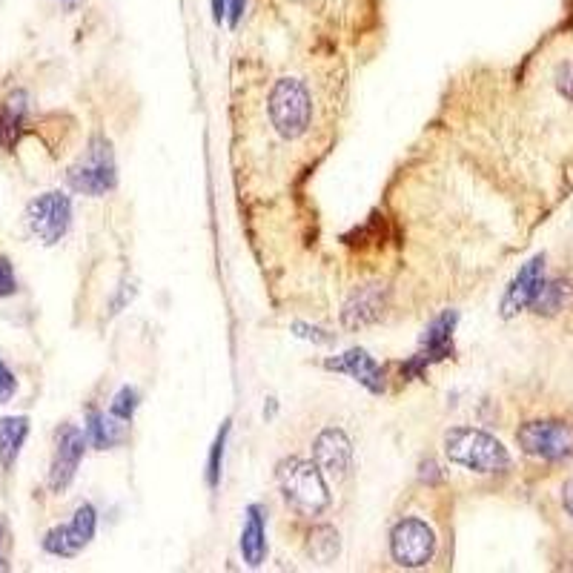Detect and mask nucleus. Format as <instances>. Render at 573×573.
Wrapping results in <instances>:
<instances>
[{
	"label": "nucleus",
	"instance_id": "f257e3e1",
	"mask_svg": "<svg viewBox=\"0 0 573 573\" xmlns=\"http://www.w3.org/2000/svg\"><path fill=\"white\" fill-rule=\"evenodd\" d=\"M278 488L281 496L298 516H321L330 508V490L324 482V473L319 465L307 462V459H284L278 465Z\"/></svg>",
	"mask_w": 573,
	"mask_h": 573
},
{
	"label": "nucleus",
	"instance_id": "f03ea898",
	"mask_svg": "<svg viewBox=\"0 0 573 573\" xmlns=\"http://www.w3.org/2000/svg\"><path fill=\"white\" fill-rule=\"evenodd\" d=\"M445 456L473 473H502L510 467L508 447L476 427H450L445 433Z\"/></svg>",
	"mask_w": 573,
	"mask_h": 573
},
{
	"label": "nucleus",
	"instance_id": "7ed1b4c3",
	"mask_svg": "<svg viewBox=\"0 0 573 573\" xmlns=\"http://www.w3.org/2000/svg\"><path fill=\"white\" fill-rule=\"evenodd\" d=\"M270 121L281 138L296 141L313 121V101L307 86L298 78H281L270 92Z\"/></svg>",
	"mask_w": 573,
	"mask_h": 573
},
{
	"label": "nucleus",
	"instance_id": "20e7f679",
	"mask_svg": "<svg viewBox=\"0 0 573 573\" xmlns=\"http://www.w3.org/2000/svg\"><path fill=\"white\" fill-rule=\"evenodd\" d=\"M118 181V172H115V155L112 147L104 135H95L89 141V147L84 149V155L72 164L69 170V187L84 195H107Z\"/></svg>",
	"mask_w": 573,
	"mask_h": 573
},
{
	"label": "nucleus",
	"instance_id": "39448f33",
	"mask_svg": "<svg viewBox=\"0 0 573 573\" xmlns=\"http://www.w3.org/2000/svg\"><path fill=\"white\" fill-rule=\"evenodd\" d=\"M23 221L29 227V233L35 235L41 244L52 247L58 244L72 224V201L64 192H43L38 198L29 201Z\"/></svg>",
	"mask_w": 573,
	"mask_h": 573
},
{
	"label": "nucleus",
	"instance_id": "423d86ee",
	"mask_svg": "<svg viewBox=\"0 0 573 573\" xmlns=\"http://www.w3.org/2000/svg\"><path fill=\"white\" fill-rule=\"evenodd\" d=\"M516 442L528 456L545 459V462L568 459V456H573V425L556 422V419L528 422V425L519 427Z\"/></svg>",
	"mask_w": 573,
	"mask_h": 573
},
{
	"label": "nucleus",
	"instance_id": "0eeeda50",
	"mask_svg": "<svg viewBox=\"0 0 573 573\" xmlns=\"http://www.w3.org/2000/svg\"><path fill=\"white\" fill-rule=\"evenodd\" d=\"M456 324H459V313H456V310H445L442 316H436V319L427 324L419 353L407 361V364H402L404 379H422L430 364L453 356V333H456Z\"/></svg>",
	"mask_w": 573,
	"mask_h": 573
},
{
	"label": "nucleus",
	"instance_id": "6e6552de",
	"mask_svg": "<svg viewBox=\"0 0 573 573\" xmlns=\"http://www.w3.org/2000/svg\"><path fill=\"white\" fill-rule=\"evenodd\" d=\"M390 553L402 568H425L436 553V533L422 519H402L390 533Z\"/></svg>",
	"mask_w": 573,
	"mask_h": 573
},
{
	"label": "nucleus",
	"instance_id": "1a4fd4ad",
	"mask_svg": "<svg viewBox=\"0 0 573 573\" xmlns=\"http://www.w3.org/2000/svg\"><path fill=\"white\" fill-rule=\"evenodd\" d=\"M95 528H98L95 508L81 505L66 525H58V528H52L43 536V551L52 553V556H61V559L78 556L95 539Z\"/></svg>",
	"mask_w": 573,
	"mask_h": 573
},
{
	"label": "nucleus",
	"instance_id": "9d476101",
	"mask_svg": "<svg viewBox=\"0 0 573 573\" xmlns=\"http://www.w3.org/2000/svg\"><path fill=\"white\" fill-rule=\"evenodd\" d=\"M86 450V433L78 430L75 425H64L55 436V453H52V465H49V488L52 493H64L78 467H81V459H84Z\"/></svg>",
	"mask_w": 573,
	"mask_h": 573
},
{
	"label": "nucleus",
	"instance_id": "9b49d317",
	"mask_svg": "<svg viewBox=\"0 0 573 573\" xmlns=\"http://www.w3.org/2000/svg\"><path fill=\"white\" fill-rule=\"evenodd\" d=\"M313 456H316V465L324 476L330 479H347L350 470H353V445L347 439V433L339 427H327L316 436V445H313Z\"/></svg>",
	"mask_w": 573,
	"mask_h": 573
},
{
	"label": "nucleus",
	"instance_id": "f8f14e48",
	"mask_svg": "<svg viewBox=\"0 0 573 573\" xmlns=\"http://www.w3.org/2000/svg\"><path fill=\"white\" fill-rule=\"evenodd\" d=\"M542 284H545V255H533L531 261L516 273L502 296V319H513L522 310H528L533 298L539 296Z\"/></svg>",
	"mask_w": 573,
	"mask_h": 573
},
{
	"label": "nucleus",
	"instance_id": "ddd939ff",
	"mask_svg": "<svg viewBox=\"0 0 573 573\" xmlns=\"http://www.w3.org/2000/svg\"><path fill=\"white\" fill-rule=\"evenodd\" d=\"M384 304H387V290L384 284H364L359 290H353V296L347 298L344 310H341V319L350 330L356 327H367L373 321L382 319Z\"/></svg>",
	"mask_w": 573,
	"mask_h": 573
},
{
	"label": "nucleus",
	"instance_id": "4468645a",
	"mask_svg": "<svg viewBox=\"0 0 573 573\" xmlns=\"http://www.w3.org/2000/svg\"><path fill=\"white\" fill-rule=\"evenodd\" d=\"M327 370L333 373H347L350 379H356L359 384H364L370 393H382L384 390V370L376 364L373 356H367V350H347L344 356H336V359L324 361Z\"/></svg>",
	"mask_w": 573,
	"mask_h": 573
},
{
	"label": "nucleus",
	"instance_id": "2eb2a0df",
	"mask_svg": "<svg viewBox=\"0 0 573 573\" xmlns=\"http://www.w3.org/2000/svg\"><path fill=\"white\" fill-rule=\"evenodd\" d=\"M241 556L250 568H258L267 556V528H264V510L258 505L247 508V522L241 531Z\"/></svg>",
	"mask_w": 573,
	"mask_h": 573
},
{
	"label": "nucleus",
	"instance_id": "dca6fc26",
	"mask_svg": "<svg viewBox=\"0 0 573 573\" xmlns=\"http://www.w3.org/2000/svg\"><path fill=\"white\" fill-rule=\"evenodd\" d=\"M26 112H29L26 92H12L6 101H0V147L15 149L26 124Z\"/></svg>",
	"mask_w": 573,
	"mask_h": 573
},
{
	"label": "nucleus",
	"instance_id": "f3484780",
	"mask_svg": "<svg viewBox=\"0 0 573 573\" xmlns=\"http://www.w3.org/2000/svg\"><path fill=\"white\" fill-rule=\"evenodd\" d=\"M86 442L95 447H101V450H107V447H115L124 442V436H127V425H121V419L118 416H112V413H98V410H92L89 416H86Z\"/></svg>",
	"mask_w": 573,
	"mask_h": 573
},
{
	"label": "nucleus",
	"instance_id": "a211bd4d",
	"mask_svg": "<svg viewBox=\"0 0 573 573\" xmlns=\"http://www.w3.org/2000/svg\"><path fill=\"white\" fill-rule=\"evenodd\" d=\"M26 436H29V419L26 416H3L0 419V465H3V470L15 467Z\"/></svg>",
	"mask_w": 573,
	"mask_h": 573
},
{
	"label": "nucleus",
	"instance_id": "6ab92c4d",
	"mask_svg": "<svg viewBox=\"0 0 573 573\" xmlns=\"http://www.w3.org/2000/svg\"><path fill=\"white\" fill-rule=\"evenodd\" d=\"M568 304H573V281L568 278H556V281H545L539 296L533 298L531 310L539 316H553L559 310H565Z\"/></svg>",
	"mask_w": 573,
	"mask_h": 573
},
{
	"label": "nucleus",
	"instance_id": "aec40b11",
	"mask_svg": "<svg viewBox=\"0 0 573 573\" xmlns=\"http://www.w3.org/2000/svg\"><path fill=\"white\" fill-rule=\"evenodd\" d=\"M307 551H310V556H313L316 562H324V565H327V562H333V559L339 556V533L333 531L330 525H319V528H313Z\"/></svg>",
	"mask_w": 573,
	"mask_h": 573
},
{
	"label": "nucleus",
	"instance_id": "412c9836",
	"mask_svg": "<svg viewBox=\"0 0 573 573\" xmlns=\"http://www.w3.org/2000/svg\"><path fill=\"white\" fill-rule=\"evenodd\" d=\"M227 436H230V422H224L221 433H218V439H215L213 450H210V462H207V482H210V488H218V482H221V465H224Z\"/></svg>",
	"mask_w": 573,
	"mask_h": 573
},
{
	"label": "nucleus",
	"instance_id": "4be33fe9",
	"mask_svg": "<svg viewBox=\"0 0 573 573\" xmlns=\"http://www.w3.org/2000/svg\"><path fill=\"white\" fill-rule=\"evenodd\" d=\"M135 410H138V390H135V387H121V390H118V396L112 399L109 413H112V416H118L121 422H129Z\"/></svg>",
	"mask_w": 573,
	"mask_h": 573
},
{
	"label": "nucleus",
	"instance_id": "5701e85b",
	"mask_svg": "<svg viewBox=\"0 0 573 573\" xmlns=\"http://www.w3.org/2000/svg\"><path fill=\"white\" fill-rule=\"evenodd\" d=\"M18 290V278H15V270L9 264V258H0V298L12 296Z\"/></svg>",
	"mask_w": 573,
	"mask_h": 573
},
{
	"label": "nucleus",
	"instance_id": "b1692460",
	"mask_svg": "<svg viewBox=\"0 0 573 573\" xmlns=\"http://www.w3.org/2000/svg\"><path fill=\"white\" fill-rule=\"evenodd\" d=\"M15 390H18V379H15V373L0 361V404H6L12 396H15Z\"/></svg>",
	"mask_w": 573,
	"mask_h": 573
},
{
	"label": "nucleus",
	"instance_id": "393cba45",
	"mask_svg": "<svg viewBox=\"0 0 573 573\" xmlns=\"http://www.w3.org/2000/svg\"><path fill=\"white\" fill-rule=\"evenodd\" d=\"M293 330H296L301 339H310L316 341V344H327L330 341V336H324V330H319V327H310V324H293Z\"/></svg>",
	"mask_w": 573,
	"mask_h": 573
},
{
	"label": "nucleus",
	"instance_id": "a878e982",
	"mask_svg": "<svg viewBox=\"0 0 573 573\" xmlns=\"http://www.w3.org/2000/svg\"><path fill=\"white\" fill-rule=\"evenodd\" d=\"M247 3H250V0H227V23H230L233 29L238 26V23L244 21Z\"/></svg>",
	"mask_w": 573,
	"mask_h": 573
},
{
	"label": "nucleus",
	"instance_id": "bb28decb",
	"mask_svg": "<svg viewBox=\"0 0 573 573\" xmlns=\"http://www.w3.org/2000/svg\"><path fill=\"white\" fill-rule=\"evenodd\" d=\"M6 545H9V525L6 519L0 516V571L9 568V553H6Z\"/></svg>",
	"mask_w": 573,
	"mask_h": 573
},
{
	"label": "nucleus",
	"instance_id": "cd10ccee",
	"mask_svg": "<svg viewBox=\"0 0 573 573\" xmlns=\"http://www.w3.org/2000/svg\"><path fill=\"white\" fill-rule=\"evenodd\" d=\"M210 12H213L215 23L227 21V0H210Z\"/></svg>",
	"mask_w": 573,
	"mask_h": 573
},
{
	"label": "nucleus",
	"instance_id": "c85d7f7f",
	"mask_svg": "<svg viewBox=\"0 0 573 573\" xmlns=\"http://www.w3.org/2000/svg\"><path fill=\"white\" fill-rule=\"evenodd\" d=\"M562 505H565V510H568V516L573 519V479L565 485V490H562Z\"/></svg>",
	"mask_w": 573,
	"mask_h": 573
},
{
	"label": "nucleus",
	"instance_id": "c756f323",
	"mask_svg": "<svg viewBox=\"0 0 573 573\" xmlns=\"http://www.w3.org/2000/svg\"><path fill=\"white\" fill-rule=\"evenodd\" d=\"M61 3H75V0H61Z\"/></svg>",
	"mask_w": 573,
	"mask_h": 573
}]
</instances>
